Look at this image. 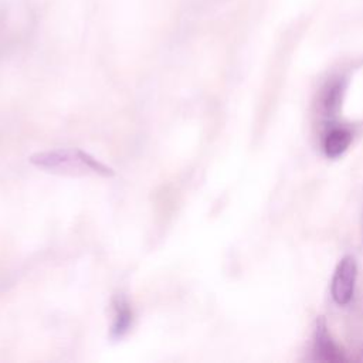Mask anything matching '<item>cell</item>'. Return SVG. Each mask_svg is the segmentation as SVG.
Instances as JSON below:
<instances>
[{
    "label": "cell",
    "instance_id": "cell-2",
    "mask_svg": "<svg viewBox=\"0 0 363 363\" xmlns=\"http://www.w3.org/2000/svg\"><path fill=\"white\" fill-rule=\"evenodd\" d=\"M356 277H357L356 259L352 255L343 257L336 265V269L332 277V284H330V294L336 303L346 305L350 302L354 292Z\"/></svg>",
    "mask_w": 363,
    "mask_h": 363
},
{
    "label": "cell",
    "instance_id": "cell-7",
    "mask_svg": "<svg viewBox=\"0 0 363 363\" xmlns=\"http://www.w3.org/2000/svg\"><path fill=\"white\" fill-rule=\"evenodd\" d=\"M362 360H363V349H362Z\"/></svg>",
    "mask_w": 363,
    "mask_h": 363
},
{
    "label": "cell",
    "instance_id": "cell-4",
    "mask_svg": "<svg viewBox=\"0 0 363 363\" xmlns=\"http://www.w3.org/2000/svg\"><path fill=\"white\" fill-rule=\"evenodd\" d=\"M352 143V132L346 128L330 129L323 140L325 155L330 159H336L343 155Z\"/></svg>",
    "mask_w": 363,
    "mask_h": 363
},
{
    "label": "cell",
    "instance_id": "cell-3",
    "mask_svg": "<svg viewBox=\"0 0 363 363\" xmlns=\"http://www.w3.org/2000/svg\"><path fill=\"white\" fill-rule=\"evenodd\" d=\"M313 356L319 362L340 363L346 362V356L342 349L335 343L330 333L328 332L323 316H319L315 323V340H313Z\"/></svg>",
    "mask_w": 363,
    "mask_h": 363
},
{
    "label": "cell",
    "instance_id": "cell-5",
    "mask_svg": "<svg viewBox=\"0 0 363 363\" xmlns=\"http://www.w3.org/2000/svg\"><path fill=\"white\" fill-rule=\"evenodd\" d=\"M343 89H345V84L340 79L332 81L326 85L322 94V108L326 115L333 116L337 113L342 102Z\"/></svg>",
    "mask_w": 363,
    "mask_h": 363
},
{
    "label": "cell",
    "instance_id": "cell-1",
    "mask_svg": "<svg viewBox=\"0 0 363 363\" xmlns=\"http://www.w3.org/2000/svg\"><path fill=\"white\" fill-rule=\"evenodd\" d=\"M34 164L48 169V170H61V172H75V170H92L95 173L111 176L112 170L96 159L81 150H54L44 152L31 156L30 159Z\"/></svg>",
    "mask_w": 363,
    "mask_h": 363
},
{
    "label": "cell",
    "instance_id": "cell-6",
    "mask_svg": "<svg viewBox=\"0 0 363 363\" xmlns=\"http://www.w3.org/2000/svg\"><path fill=\"white\" fill-rule=\"evenodd\" d=\"M116 311H118V313H116V320H115V325L112 328V332H113L115 336H122L130 325L132 313H130V311H129V308L125 302H119L118 306H116Z\"/></svg>",
    "mask_w": 363,
    "mask_h": 363
}]
</instances>
